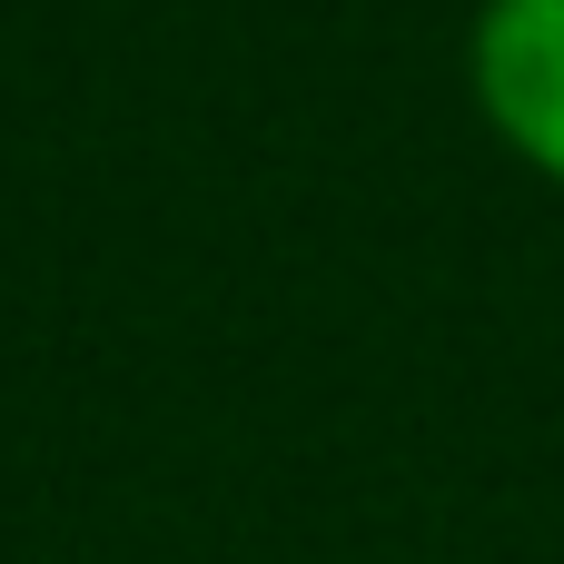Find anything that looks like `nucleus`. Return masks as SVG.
Masks as SVG:
<instances>
[{"mask_svg": "<svg viewBox=\"0 0 564 564\" xmlns=\"http://www.w3.org/2000/svg\"><path fill=\"white\" fill-rule=\"evenodd\" d=\"M466 89L486 129L564 188V0H486L466 40Z\"/></svg>", "mask_w": 564, "mask_h": 564, "instance_id": "obj_1", "label": "nucleus"}]
</instances>
